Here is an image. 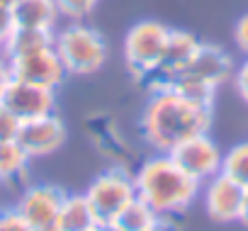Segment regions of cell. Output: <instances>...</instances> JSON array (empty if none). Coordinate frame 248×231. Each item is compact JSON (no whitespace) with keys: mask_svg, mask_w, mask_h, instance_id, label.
I'll use <instances>...</instances> for the list:
<instances>
[{"mask_svg":"<svg viewBox=\"0 0 248 231\" xmlns=\"http://www.w3.org/2000/svg\"><path fill=\"white\" fill-rule=\"evenodd\" d=\"M212 122L214 107L200 105L180 95L170 85H154L151 97L146 100V107L141 112L139 132L151 151L168 154L183 139L209 132Z\"/></svg>","mask_w":248,"mask_h":231,"instance_id":"obj_1","label":"cell"},{"mask_svg":"<svg viewBox=\"0 0 248 231\" xmlns=\"http://www.w3.org/2000/svg\"><path fill=\"white\" fill-rule=\"evenodd\" d=\"M134 173L137 197H141L146 204H151L166 221L170 216H178L187 212L195 200L200 197V183L183 173L168 154L154 151L149 158L139 163Z\"/></svg>","mask_w":248,"mask_h":231,"instance_id":"obj_2","label":"cell"},{"mask_svg":"<svg viewBox=\"0 0 248 231\" xmlns=\"http://www.w3.org/2000/svg\"><path fill=\"white\" fill-rule=\"evenodd\" d=\"M54 49L68 76H95L107 61L105 37L88 22H66L54 32Z\"/></svg>","mask_w":248,"mask_h":231,"instance_id":"obj_3","label":"cell"},{"mask_svg":"<svg viewBox=\"0 0 248 231\" xmlns=\"http://www.w3.org/2000/svg\"><path fill=\"white\" fill-rule=\"evenodd\" d=\"M168 34L170 27L158 20H141L132 25L129 32L124 34V44H122L124 63L137 78L141 80L154 78V73L161 66Z\"/></svg>","mask_w":248,"mask_h":231,"instance_id":"obj_4","label":"cell"},{"mask_svg":"<svg viewBox=\"0 0 248 231\" xmlns=\"http://www.w3.org/2000/svg\"><path fill=\"white\" fill-rule=\"evenodd\" d=\"M85 197L97 216V224L109 226L114 216L137 197L134 173L122 166H112L90 180V185L85 187Z\"/></svg>","mask_w":248,"mask_h":231,"instance_id":"obj_5","label":"cell"},{"mask_svg":"<svg viewBox=\"0 0 248 231\" xmlns=\"http://www.w3.org/2000/svg\"><path fill=\"white\" fill-rule=\"evenodd\" d=\"M168 156H170V161L183 173L195 178L200 185L207 183L209 178H214L217 173H221V156H224V151L219 149V144L212 139L209 132L195 134L190 139H183L180 144H175L168 151Z\"/></svg>","mask_w":248,"mask_h":231,"instance_id":"obj_6","label":"cell"},{"mask_svg":"<svg viewBox=\"0 0 248 231\" xmlns=\"http://www.w3.org/2000/svg\"><path fill=\"white\" fill-rule=\"evenodd\" d=\"M66 190L49 185V183H34L25 187L13 204L32 226V231H59V207Z\"/></svg>","mask_w":248,"mask_h":231,"instance_id":"obj_7","label":"cell"},{"mask_svg":"<svg viewBox=\"0 0 248 231\" xmlns=\"http://www.w3.org/2000/svg\"><path fill=\"white\" fill-rule=\"evenodd\" d=\"M66 139H68V129L59 117V112L20 122V129L15 134V141L32 161L54 156L66 144Z\"/></svg>","mask_w":248,"mask_h":231,"instance_id":"obj_8","label":"cell"},{"mask_svg":"<svg viewBox=\"0 0 248 231\" xmlns=\"http://www.w3.org/2000/svg\"><path fill=\"white\" fill-rule=\"evenodd\" d=\"M0 105L10 109L20 122H25V120L44 117V114H54L59 97H56L54 88H44V85H34V83L13 78L5 85L3 95H0Z\"/></svg>","mask_w":248,"mask_h":231,"instance_id":"obj_9","label":"cell"},{"mask_svg":"<svg viewBox=\"0 0 248 231\" xmlns=\"http://www.w3.org/2000/svg\"><path fill=\"white\" fill-rule=\"evenodd\" d=\"M243 187L236 185L224 173H217L200 187V197L204 204V214L214 224H233L238 221L241 204H243Z\"/></svg>","mask_w":248,"mask_h":231,"instance_id":"obj_10","label":"cell"},{"mask_svg":"<svg viewBox=\"0 0 248 231\" xmlns=\"http://www.w3.org/2000/svg\"><path fill=\"white\" fill-rule=\"evenodd\" d=\"M10 61V71L13 78L17 80H27L34 85H44V88H54L59 90V85L68 78L59 54L54 46L27 54V56H17V59H8Z\"/></svg>","mask_w":248,"mask_h":231,"instance_id":"obj_11","label":"cell"},{"mask_svg":"<svg viewBox=\"0 0 248 231\" xmlns=\"http://www.w3.org/2000/svg\"><path fill=\"white\" fill-rule=\"evenodd\" d=\"M200 44H202V39H197L192 32H187V30H173L170 27V34H168V42H166V49H163L161 66L154 73V78H149V80H154L151 85H163V83L173 80L175 76H180L183 71H187V66L192 63Z\"/></svg>","mask_w":248,"mask_h":231,"instance_id":"obj_12","label":"cell"},{"mask_svg":"<svg viewBox=\"0 0 248 231\" xmlns=\"http://www.w3.org/2000/svg\"><path fill=\"white\" fill-rule=\"evenodd\" d=\"M233 68L236 66H233V59L229 56V51H224L221 46H217L212 42H202L200 49H197V54H195V59H192V63L183 73L195 76V78H200V80L219 88L226 80H231Z\"/></svg>","mask_w":248,"mask_h":231,"instance_id":"obj_13","label":"cell"},{"mask_svg":"<svg viewBox=\"0 0 248 231\" xmlns=\"http://www.w3.org/2000/svg\"><path fill=\"white\" fill-rule=\"evenodd\" d=\"M59 20L61 15L56 0H15L13 3V27L56 32Z\"/></svg>","mask_w":248,"mask_h":231,"instance_id":"obj_14","label":"cell"},{"mask_svg":"<svg viewBox=\"0 0 248 231\" xmlns=\"http://www.w3.org/2000/svg\"><path fill=\"white\" fill-rule=\"evenodd\" d=\"M97 216L85 197V192H66L59 207V231H93Z\"/></svg>","mask_w":248,"mask_h":231,"instance_id":"obj_15","label":"cell"},{"mask_svg":"<svg viewBox=\"0 0 248 231\" xmlns=\"http://www.w3.org/2000/svg\"><path fill=\"white\" fill-rule=\"evenodd\" d=\"M54 46V32L49 30H30V27H13L5 37H3V56L5 59H17V56H27L42 49Z\"/></svg>","mask_w":248,"mask_h":231,"instance_id":"obj_16","label":"cell"},{"mask_svg":"<svg viewBox=\"0 0 248 231\" xmlns=\"http://www.w3.org/2000/svg\"><path fill=\"white\" fill-rule=\"evenodd\" d=\"M163 221L166 219L151 204H146L141 197H134L127 207L114 216V221L109 226H114L117 231H151V229H156Z\"/></svg>","mask_w":248,"mask_h":231,"instance_id":"obj_17","label":"cell"},{"mask_svg":"<svg viewBox=\"0 0 248 231\" xmlns=\"http://www.w3.org/2000/svg\"><path fill=\"white\" fill-rule=\"evenodd\" d=\"M32 158L22 151V146L15 139H0V183H15L20 180Z\"/></svg>","mask_w":248,"mask_h":231,"instance_id":"obj_18","label":"cell"},{"mask_svg":"<svg viewBox=\"0 0 248 231\" xmlns=\"http://www.w3.org/2000/svg\"><path fill=\"white\" fill-rule=\"evenodd\" d=\"M221 173L231 178L236 185L248 190V141L233 144L221 156Z\"/></svg>","mask_w":248,"mask_h":231,"instance_id":"obj_19","label":"cell"},{"mask_svg":"<svg viewBox=\"0 0 248 231\" xmlns=\"http://www.w3.org/2000/svg\"><path fill=\"white\" fill-rule=\"evenodd\" d=\"M163 85H170L180 95H185V97H190L200 105H209V107H214V97H217V90H219V88H214V85H209V83H204L195 76H187V73H180V76H175L173 80H168Z\"/></svg>","mask_w":248,"mask_h":231,"instance_id":"obj_20","label":"cell"},{"mask_svg":"<svg viewBox=\"0 0 248 231\" xmlns=\"http://www.w3.org/2000/svg\"><path fill=\"white\" fill-rule=\"evenodd\" d=\"M100 0H56V8L61 20L66 22H85L93 10L97 8Z\"/></svg>","mask_w":248,"mask_h":231,"instance_id":"obj_21","label":"cell"},{"mask_svg":"<svg viewBox=\"0 0 248 231\" xmlns=\"http://www.w3.org/2000/svg\"><path fill=\"white\" fill-rule=\"evenodd\" d=\"M0 231H32V226L15 207H8L0 209Z\"/></svg>","mask_w":248,"mask_h":231,"instance_id":"obj_22","label":"cell"},{"mask_svg":"<svg viewBox=\"0 0 248 231\" xmlns=\"http://www.w3.org/2000/svg\"><path fill=\"white\" fill-rule=\"evenodd\" d=\"M231 83L238 92V97L248 105V56L233 68V76H231Z\"/></svg>","mask_w":248,"mask_h":231,"instance_id":"obj_23","label":"cell"},{"mask_svg":"<svg viewBox=\"0 0 248 231\" xmlns=\"http://www.w3.org/2000/svg\"><path fill=\"white\" fill-rule=\"evenodd\" d=\"M17 129H20V120L0 105V139H15Z\"/></svg>","mask_w":248,"mask_h":231,"instance_id":"obj_24","label":"cell"},{"mask_svg":"<svg viewBox=\"0 0 248 231\" xmlns=\"http://www.w3.org/2000/svg\"><path fill=\"white\" fill-rule=\"evenodd\" d=\"M233 42L243 56H248V13H243L233 25Z\"/></svg>","mask_w":248,"mask_h":231,"instance_id":"obj_25","label":"cell"},{"mask_svg":"<svg viewBox=\"0 0 248 231\" xmlns=\"http://www.w3.org/2000/svg\"><path fill=\"white\" fill-rule=\"evenodd\" d=\"M13 3L15 0H0V39L13 30Z\"/></svg>","mask_w":248,"mask_h":231,"instance_id":"obj_26","label":"cell"},{"mask_svg":"<svg viewBox=\"0 0 248 231\" xmlns=\"http://www.w3.org/2000/svg\"><path fill=\"white\" fill-rule=\"evenodd\" d=\"M13 80V71H10V61L3 56V51H0V95H3L5 85Z\"/></svg>","mask_w":248,"mask_h":231,"instance_id":"obj_27","label":"cell"},{"mask_svg":"<svg viewBox=\"0 0 248 231\" xmlns=\"http://www.w3.org/2000/svg\"><path fill=\"white\" fill-rule=\"evenodd\" d=\"M238 224H243L248 229V190L243 192V204H241V214H238Z\"/></svg>","mask_w":248,"mask_h":231,"instance_id":"obj_28","label":"cell"},{"mask_svg":"<svg viewBox=\"0 0 248 231\" xmlns=\"http://www.w3.org/2000/svg\"><path fill=\"white\" fill-rule=\"evenodd\" d=\"M151 231H170V229H168V226H166V221H163V224H158V226H156V229H151Z\"/></svg>","mask_w":248,"mask_h":231,"instance_id":"obj_29","label":"cell"},{"mask_svg":"<svg viewBox=\"0 0 248 231\" xmlns=\"http://www.w3.org/2000/svg\"><path fill=\"white\" fill-rule=\"evenodd\" d=\"M102 231H117L114 226H102Z\"/></svg>","mask_w":248,"mask_h":231,"instance_id":"obj_30","label":"cell"},{"mask_svg":"<svg viewBox=\"0 0 248 231\" xmlns=\"http://www.w3.org/2000/svg\"><path fill=\"white\" fill-rule=\"evenodd\" d=\"M93 231H102V226H95V229H93Z\"/></svg>","mask_w":248,"mask_h":231,"instance_id":"obj_31","label":"cell"},{"mask_svg":"<svg viewBox=\"0 0 248 231\" xmlns=\"http://www.w3.org/2000/svg\"><path fill=\"white\" fill-rule=\"evenodd\" d=\"M0 49H3V39H0Z\"/></svg>","mask_w":248,"mask_h":231,"instance_id":"obj_32","label":"cell"}]
</instances>
